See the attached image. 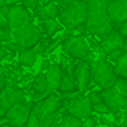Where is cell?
Wrapping results in <instances>:
<instances>
[{"mask_svg": "<svg viewBox=\"0 0 127 127\" xmlns=\"http://www.w3.org/2000/svg\"><path fill=\"white\" fill-rule=\"evenodd\" d=\"M86 6H88L86 25L92 36L102 38L109 34L113 29H116L108 15L107 6L101 0H86Z\"/></svg>", "mask_w": 127, "mask_h": 127, "instance_id": "1", "label": "cell"}, {"mask_svg": "<svg viewBox=\"0 0 127 127\" xmlns=\"http://www.w3.org/2000/svg\"><path fill=\"white\" fill-rule=\"evenodd\" d=\"M89 66L92 70V78L96 85L101 86L102 89L113 88L118 81V74L115 71V64L109 63L107 59H90Z\"/></svg>", "mask_w": 127, "mask_h": 127, "instance_id": "2", "label": "cell"}, {"mask_svg": "<svg viewBox=\"0 0 127 127\" xmlns=\"http://www.w3.org/2000/svg\"><path fill=\"white\" fill-rule=\"evenodd\" d=\"M59 22L72 32L78 25L85 23L88 19V6H86V0H75L66 8L60 10L59 14Z\"/></svg>", "mask_w": 127, "mask_h": 127, "instance_id": "3", "label": "cell"}, {"mask_svg": "<svg viewBox=\"0 0 127 127\" xmlns=\"http://www.w3.org/2000/svg\"><path fill=\"white\" fill-rule=\"evenodd\" d=\"M63 107V100L51 93L45 100L33 105V112L38 116L41 127H52L56 119V113Z\"/></svg>", "mask_w": 127, "mask_h": 127, "instance_id": "4", "label": "cell"}, {"mask_svg": "<svg viewBox=\"0 0 127 127\" xmlns=\"http://www.w3.org/2000/svg\"><path fill=\"white\" fill-rule=\"evenodd\" d=\"M42 37V29L33 22H28L17 29H12V42H15L19 49H30Z\"/></svg>", "mask_w": 127, "mask_h": 127, "instance_id": "5", "label": "cell"}, {"mask_svg": "<svg viewBox=\"0 0 127 127\" xmlns=\"http://www.w3.org/2000/svg\"><path fill=\"white\" fill-rule=\"evenodd\" d=\"M62 48H63V53L78 62L86 60L90 55V42L86 38V36H81V34L68 36L64 40Z\"/></svg>", "mask_w": 127, "mask_h": 127, "instance_id": "6", "label": "cell"}, {"mask_svg": "<svg viewBox=\"0 0 127 127\" xmlns=\"http://www.w3.org/2000/svg\"><path fill=\"white\" fill-rule=\"evenodd\" d=\"M101 94H102V100L107 104L109 112L116 113L119 111L127 109V96L120 93L115 86L109 89H102Z\"/></svg>", "mask_w": 127, "mask_h": 127, "instance_id": "7", "label": "cell"}, {"mask_svg": "<svg viewBox=\"0 0 127 127\" xmlns=\"http://www.w3.org/2000/svg\"><path fill=\"white\" fill-rule=\"evenodd\" d=\"M92 111H93V104L90 101V97L88 94L81 93L75 98L70 100V105H68L67 112L77 116L78 119L85 120L86 118L92 116Z\"/></svg>", "mask_w": 127, "mask_h": 127, "instance_id": "8", "label": "cell"}, {"mask_svg": "<svg viewBox=\"0 0 127 127\" xmlns=\"http://www.w3.org/2000/svg\"><path fill=\"white\" fill-rule=\"evenodd\" d=\"M32 111H33V107H30L26 102L14 104L6 112V116H8V119L11 120V124L14 127H25Z\"/></svg>", "mask_w": 127, "mask_h": 127, "instance_id": "9", "label": "cell"}, {"mask_svg": "<svg viewBox=\"0 0 127 127\" xmlns=\"http://www.w3.org/2000/svg\"><path fill=\"white\" fill-rule=\"evenodd\" d=\"M74 78L77 82V88L81 93H85L89 88H90L93 78H92V70L89 66V62L86 60H81L78 62L77 68L74 71Z\"/></svg>", "mask_w": 127, "mask_h": 127, "instance_id": "10", "label": "cell"}, {"mask_svg": "<svg viewBox=\"0 0 127 127\" xmlns=\"http://www.w3.org/2000/svg\"><path fill=\"white\" fill-rule=\"evenodd\" d=\"M33 12L29 11L23 4H15V6H10L7 18L11 23V28L17 29L28 22H33Z\"/></svg>", "mask_w": 127, "mask_h": 127, "instance_id": "11", "label": "cell"}, {"mask_svg": "<svg viewBox=\"0 0 127 127\" xmlns=\"http://www.w3.org/2000/svg\"><path fill=\"white\" fill-rule=\"evenodd\" d=\"M100 47H101L102 52L108 56L111 52H113L116 49H124V47H126V38H124L123 34L118 29H113L109 34H107L105 37L101 38Z\"/></svg>", "mask_w": 127, "mask_h": 127, "instance_id": "12", "label": "cell"}, {"mask_svg": "<svg viewBox=\"0 0 127 127\" xmlns=\"http://www.w3.org/2000/svg\"><path fill=\"white\" fill-rule=\"evenodd\" d=\"M107 11L115 28L127 21V0H112L107 6Z\"/></svg>", "mask_w": 127, "mask_h": 127, "instance_id": "13", "label": "cell"}, {"mask_svg": "<svg viewBox=\"0 0 127 127\" xmlns=\"http://www.w3.org/2000/svg\"><path fill=\"white\" fill-rule=\"evenodd\" d=\"M64 72L66 71L63 70V67L58 63H52L51 67L48 68V71L45 72L47 74V81H48V90L51 93L60 90V85H62V81H63Z\"/></svg>", "mask_w": 127, "mask_h": 127, "instance_id": "14", "label": "cell"}, {"mask_svg": "<svg viewBox=\"0 0 127 127\" xmlns=\"http://www.w3.org/2000/svg\"><path fill=\"white\" fill-rule=\"evenodd\" d=\"M59 14H60V8H59L56 0L47 4V6L38 7L34 11V15H36V18L40 22H44V21H48V19H58Z\"/></svg>", "mask_w": 127, "mask_h": 127, "instance_id": "15", "label": "cell"}, {"mask_svg": "<svg viewBox=\"0 0 127 127\" xmlns=\"http://www.w3.org/2000/svg\"><path fill=\"white\" fill-rule=\"evenodd\" d=\"M62 28H64V26L59 22V19H48L41 22V29L45 33L44 37H48V38H53Z\"/></svg>", "mask_w": 127, "mask_h": 127, "instance_id": "16", "label": "cell"}, {"mask_svg": "<svg viewBox=\"0 0 127 127\" xmlns=\"http://www.w3.org/2000/svg\"><path fill=\"white\" fill-rule=\"evenodd\" d=\"M37 53L34 52L33 48L30 49H21L19 51V55H18V60L22 66L25 67H32L34 63H36V59H37Z\"/></svg>", "mask_w": 127, "mask_h": 127, "instance_id": "17", "label": "cell"}, {"mask_svg": "<svg viewBox=\"0 0 127 127\" xmlns=\"http://www.w3.org/2000/svg\"><path fill=\"white\" fill-rule=\"evenodd\" d=\"M55 127H83V120L71 115L70 112H66L62 116V120L55 124Z\"/></svg>", "mask_w": 127, "mask_h": 127, "instance_id": "18", "label": "cell"}, {"mask_svg": "<svg viewBox=\"0 0 127 127\" xmlns=\"http://www.w3.org/2000/svg\"><path fill=\"white\" fill-rule=\"evenodd\" d=\"M6 92H7V94H8L10 101H11L12 105L25 102V93H23L19 88H17V86H11V85H7L6 86Z\"/></svg>", "mask_w": 127, "mask_h": 127, "instance_id": "19", "label": "cell"}, {"mask_svg": "<svg viewBox=\"0 0 127 127\" xmlns=\"http://www.w3.org/2000/svg\"><path fill=\"white\" fill-rule=\"evenodd\" d=\"M77 90L78 88H77V82H75L74 75L64 72L63 81H62V85H60V92L62 93H71V92H77Z\"/></svg>", "mask_w": 127, "mask_h": 127, "instance_id": "20", "label": "cell"}, {"mask_svg": "<svg viewBox=\"0 0 127 127\" xmlns=\"http://www.w3.org/2000/svg\"><path fill=\"white\" fill-rule=\"evenodd\" d=\"M115 71L118 74V77L127 78V52H124L115 62Z\"/></svg>", "mask_w": 127, "mask_h": 127, "instance_id": "21", "label": "cell"}, {"mask_svg": "<svg viewBox=\"0 0 127 127\" xmlns=\"http://www.w3.org/2000/svg\"><path fill=\"white\" fill-rule=\"evenodd\" d=\"M33 90L34 92H47L48 90V81H47V74H45V72H40V74L34 78Z\"/></svg>", "mask_w": 127, "mask_h": 127, "instance_id": "22", "label": "cell"}, {"mask_svg": "<svg viewBox=\"0 0 127 127\" xmlns=\"http://www.w3.org/2000/svg\"><path fill=\"white\" fill-rule=\"evenodd\" d=\"M11 101H10V97L7 94L6 89H1V94H0V109H1V116L6 115V112L11 108Z\"/></svg>", "mask_w": 127, "mask_h": 127, "instance_id": "23", "label": "cell"}, {"mask_svg": "<svg viewBox=\"0 0 127 127\" xmlns=\"http://www.w3.org/2000/svg\"><path fill=\"white\" fill-rule=\"evenodd\" d=\"M49 41H51V38H48V37H42V38L33 47L34 52H36L37 55H44V53H47V49H48V45H49Z\"/></svg>", "mask_w": 127, "mask_h": 127, "instance_id": "24", "label": "cell"}, {"mask_svg": "<svg viewBox=\"0 0 127 127\" xmlns=\"http://www.w3.org/2000/svg\"><path fill=\"white\" fill-rule=\"evenodd\" d=\"M51 94V92H34L33 90V93H32V96H30V100L33 101V104H36V102H40V101H42V100H45L48 96Z\"/></svg>", "mask_w": 127, "mask_h": 127, "instance_id": "25", "label": "cell"}, {"mask_svg": "<svg viewBox=\"0 0 127 127\" xmlns=\"http://www.w3.org/2000/svg\"><path fill=\"white\" fill-rule=\"evenodd\" d=\"M0 32H12L11 23L6 15L0 14Z\"/></svg>", "mask_w": 127, "mask_h": 127, "instance_id": "26", "label": "cell"}, {"mask_svg": "<svg viewBox=\"0 0 127 127\" xmlns=\"http://www.w3.org/2000/svg\"><path fill=\"white\" fill-rule=\"evenodd\" d=\"M115 88L118 89L120 93L123 94H127V78H123V77H119L118 81L115 83Z\"/></svg>", "mask_w": 127, "mask_h": 127, "instance_id": "27", "label": "cell"}, {"mask_svg": "<svg viewBox=\"0 0 127 127\" xmlns=\"http://www.w3.org/2000/svg\"><path fill=\"white\" fill-rule=\"evenodd\" d=\"M25 127H41V124H40V119H38V116H37L36 113L33 112V111H32V113H30V116H29L28 122H26Z\"/></svg>", "mask_w": 127, "mask_h": 127, "instance_id": "28", "label": "cell"}, {"mask_svg": "<svg viewBox=\"0 0 127 127\" xmlns=\"http://www.w3.org/2000/svg\"><path fill=\"white\" fill-rule=\"evenodd\" d=\"M22 4H23V6H25L30 12H33V14H34V11L38 8V0H23Z\"/></svg>", "mask_w": 127, "mask_h": 127, "instance_id": "29", "label": "cell"}, {"mask_svg": "<svg viewBox=\"0 0 127 127\" xmlns=\"http://www.w3.org/2000/svg\"><path fill=\"white\" fill-rule=\"evenodd\" d=\"M89 97H90V101H92V104H98V102H101V101H104L102 100V94H101V92H90V93L88 94Z\"/></svg>", "mask_w": 127, "mask_h": 127, "instance_id": "30", "label": "cell"}, {"mask_svg": "<svg viewBox=\"0 0 127 127\" xmlns=\"http://www.w3.org/2000/svg\"><path fill=\"white\" fill-rule=\"evenodd\" d=\"M93 111H94V112H97V113H108V112H109V109H108L107 104H105L104 101L98 102V104H94L93 105Z\"/></svg>", "mask_w": 127, "mask_h": 127, "instance_id": "31", "label": "cell"}, {"mask_svg": "<svg viewBox=\"0 0 127 127\" xmlns=\"http://www.w3.org/2000/svg\"><path fill=\"white\" fill-rule=\"evenodd\" d=\"M126 52L124 49H116V51H113V52H111L109 55H108V59H111V60H113V62H116L119 58H120L123 53Z\"/></svg>", "mask_w": 127, "mask_h": 127, "instance_id": "32", "label": "cell"}, {"mask_svg": "<svg viewBox=\"0 0 127 127\" xmlns=\"http://www.w3.org/2000/svg\"><path fill=\"white\" fill-rule=\"evenodd\" d=\"M83 127H96V119L89 116L83 120Z\"/></svg>", "mask_w": 127, "mask_h": 127, "instance_id": "33", "label": "cell"}, {"mask_svg": "<svg viewBox=\"0 0 127 127\" xmlns=\"http://www.w3.org/2000/svg\"><path fill=\"white\" fill-rule=\"evenodd\" d=\"M116 29H118V30L122 34H123V37H124V38L127 40V21H126V22H123L120 26H118Z\"/></svg>", "mask_w": 127, "mask_h": 127, "instance_id": "34", "label": "cell"}, {"mask_svg": "<svg viewBox=\"0 0 127 127\" xmlns=\"http://www.w3.org/2000/svg\"><path fill=\"white\" fill-rule=\"evenodd\" d=\"M4 124H11V120L8 119V116H1V119H0V126H4Z\"/></svg>", "mask_w": 127, "mask_h": 127, "instance_id": "35", "label": "cell"}, {"mask_svg": "<svg viewBox=\"0 0 127 127\" xmlns=\"http://www.w3.org/2000/svg\"><path fill=\"white\" fill-rule=\"evenodd\" d=\"M51 62L49 60H44V63H42V72H47L48 71V68L51 67Z\"/></svg>", "mask_w": 127, "mask_h": 127, "instance_id": "36", "label": "cell"}, {"mask_svg": "<svg viewBox=\"0 0 127 127\" xmlns=\"http://www.w3.org/2000/svg\"><path fill=\"white\" fill-rule=\"evenodd\" d=\"M23 0H7V6H15V4H22Z\"/></svg>", "mask_w": 127, "mask_h": 127, "instance_id": "37", "label": "cell"}, {"mask_svg": "<svg viewBox=\"0 0 127 127\" xmlns=\"http://www.w3.org/2000/svg\"><path fill=\"white\" fill-rule=\"evenodd\" d=\"M7 6V0H0V7Z\"/></svg>", "mask_w": 127, "mask_h": 127, "instance_id": "38", "label": "cell"}, {"mask_svg": "<svg viewBox=\"0 0 127 127\" xmlns=\"http://www.w3.org/2000/svg\"><path fill=\"white\" fill-rule=\"evenodd\" d=\"M101 1H102V3L105 4V6H108V4H109L111 1H112V0H101Z\"/></svg>", "mask_w": 127, "mask_h": 127, "instance_id": "39", "label": "cell"}, {"mask_svg": "<svg viewBox=\"0 0 127 127\" xmlns=\"http://www.w3.org/2000/svg\"><path fill=\"white\" fill-rule=\"evenodd\" d=\"M0 127H12V124H4V126H0Z\"/></svg>", "mask_w": 127, "mask_h": 127, "instance_id": "40", "label": "cell"}, {"mask_svg": "<svg viewBox=\"0 0 127 127\" xmlns=\"http://www.w3.org/2000/svg\"><path fill=\"white\" fill-rule=\"evenodd\" d=\"M124 49H126V52H127V40H126V47H124Z\"/></svg>", "mask_w": 127, "mask_h": 127, "instance_id": "41", "label": "cell"}, {"mask_svg": "<svg viewBox=\"0 0 127 127\" xmlns=\"http://www.w3.org/2000/svg\"><path fill=\"white\" fill-rule=\"evenodd\" d=\"M111 127H119V126H118V124H112Z\"/></svg>", "mask_w": 127, "mask_h": 127, "instance_id": "42", "label": "cell"}, {"mask_svg": "<svg viewBox=\"0 0 127 127\" xmlns=\"http://www.w3.org/2000/svg\"><path fill=\"white\" fill-rule=\"evenodd\" d=\"M124 127H127V124H126V126H124Z\"/></svg>", "mask_w": 127, "mask_h": 127, "instance_id": "43", "label": "cell"}]
</instances>
